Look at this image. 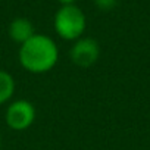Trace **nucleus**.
Returning <instances> with one entry per match:
<instances>
[{"instance_id":"f257e3e1","label":"nucleus","mask_w":150,"mask_h":150,"mask_svg":"<svg viewBox=\"0 0 150 150\" xmlns=\"http://www.w3.org/2000/svg\"><path fill=\"white\" fill-rule=\"evenodd\" d=\"M18 60L30 74H46L57 65L59 47L52 37L35 33L28 41L19 46Z\"/></svg>"},{"instance_id":"f03ea898","label":"nucleus","mask_w":150,"mask_h":150,"mask_svg":"<svg viewBox=\"0 0 150 150\" xmlns=\"http://www.w3.org/2000/svg\"><path fill=\"white\" fill-rule=\"evenodd\" d=\"M54 33L66 41H75L84 37V31L87 28L86 13L77 6H60L53 18Z\"/></svg>"},{"instance_id":"7ed1b4c3","label":"nucleus","mask_w":150,"mask_h":150,"mask_svg":"<svg viewBox=\"0 0 150 150\" xmlns=\"http://www.w3.org/2000/svg\"><path fill=\"white\" fill-rule=\"evenodd\" d=\"M35 108L30 100L19 99L13 100L8 105L5 112L6 125L13 131H25L35 121Z\"/></svg>"},{"instance_id":"20e7f679","label":"nucleus","mask_w":150,"mask_h":150,"mask_svg":"<svg viewBox=\"0 0 150 150\" xmlns=\"http://www.w3.org/2000/svg\"><path fill=\"white\" fill-rule=\"evenodd\" d=\"M72 63L78 68H90L100 57V46L91 37H81L75 40L69 50Z\"/></svg>"},{"instance_id":"39448f33","label":"nucleus","mask_w":150,"mask_h":150,"mask_svg":"<svg viewBox=\"0 0 150 150\" xmlns=\"http://www.w3.org/2000/svg\"><path fill=\"white\" fill-rule=\"evenodd\" d=\"M8 34H9L11 40H13L15 43H18L21 46V44L28 41L35 34V30H34V25H33V22L30 19H27V18H15L9 24Z\"/></svg>"},{"instance_id":"423d86ee","label":"nucleus","mask_w":150,"mask_h":150,"mask_svg":"<svg viewBox=\"0 0 150 150\" xmlns=\"http://www.w3.org/2000/svg\"><path fill=\"white\" fill-rule=\"evenodd\" d=\"M15 88L16 84L12 74L5 69H0V105H6L12 102Z\"/></svg>"},{"instance_id":"0eeeda50","label":"nucleus","mask_w":150,"mask_h":150,"mask_svg":"<svg viewBox=\"0 0 150 150\" xmlns=\"http://www.w3.org/2000/svg\"><path fill=\"white\" fill-rule=\"evenodd\" d=\"M116 2L118 0H94V3L99 9L102 11H110L116 6Z\"/></svg>"},{"instance_id":"6e6552de","label":"nucleus","mask_w":150,"mask_h":150,"mask_svg":"<svg viewBox=\"0 0 150 150\" xmlns=\"http://www.w3.org/2000/svg\"><path fill=\"white\" fill-rule=\"evenodd\" d=\"M57 2L60 3V6H71V5H75L77 0H57Z\"/></svg>"},{"instance_id":"1a4fd4ad","label":"nucleus","mask_w":150,"mask_h":150,"mask_svg":"<svg viewBox=\"0 0 150 150\" xmlns=\"http://www.w3.org/2000/svg\"><path fill=\"white\" fill-rule=\"evenodd\" d=\"M0 147H2V135H0Z\"/></svg>"}]
</instances>
